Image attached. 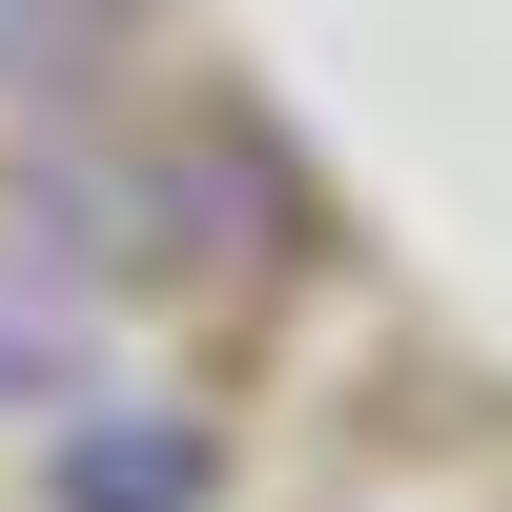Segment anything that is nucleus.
<instances>
[{
  "label": "nucleus",
  "mask_w": 512,
  "mask_h": 512,
  "mask_svg": "<svg viewBox=\"0 0 512 512\" xmlns=\"http://www.w3.org/2000/svg\"><path fill=\"white\" fill-rule=\"evenodd\" d=\"M41 492L62 512H205V431L185 410H82V431L41 451Z\"/></svg>",
  "instance_id": "nucleus-1"
}]
</instances>
